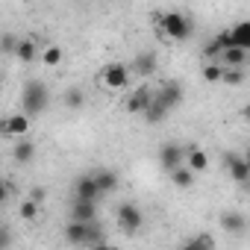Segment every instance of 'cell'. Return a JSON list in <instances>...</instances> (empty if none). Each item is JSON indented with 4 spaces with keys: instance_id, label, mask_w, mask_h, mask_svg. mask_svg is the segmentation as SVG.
Instances as JSON below:
<instances>
[{
    "instance_id": "23",
    "label": "cell",
    "mask_w": 250,
    "mask_h": 250,
    "mask_svg": "<svg viewBox=\"0 0 250 250\" xmlns=\"http://www.w3.org/2000/svg\"><path fill=\"white\" fill-rule=\"evenodd\" d=\"M62 59H65V50H62L59 44H47V47L42 50V62H44L47 68H56V65H62Z\"/></svg>"
},
{
    "instance_id": "6",
    "label": "cell",
    "mask_w": 250,
    "mask_h": 250,
    "mask_svg": "<svg viewBox=\"0 0 250 250\" xmlns=\"http://www.w3.org/2000/svg\"><path fill=\"white\" fill-rule=\"evenodd\" d=\"M27 133H30V115L27 112H15V115L3 118V136H9V139H27Z\"/></svg>"
},
{
    "instance_id": "14",
    "label": "cell",
    "mask_w": 250,
    "mask_h": 250,
    "mask_svg": "<svg viewBox=\"0 0 250 250\" xmlns=\"http://www.w3.org/2000/svg\"><path fill=\"white\" fill-rule=\"evenodd\" d=\"M88 235H91V221H68L65 241H71V244H88Z\"/></svg>"
},
{
    "instance_id": "10",
    "label": "cell",
    "mask_w": 250,
    "mask_h": 250,
    "mask_svg": "<svg viewBox=\"0 0 250 250\" xmlns=\"http://www.w3.org/2000/svg\"><path fill=\"white\" fill-rule=\"evenodd\" d=\"M156 68H159V62H156V53H153V50H142V53H136V59H133V71H136L142 80L153 77Z\"/></svg>"
},
{
    "instance_id": "11",
    "label": "cell",
    "mask_w": 250,
    "mask_h": 250,
    "mask_svg": "<svg viewBox=\"0 0 250 250\" xmlns=\"http://www.w3.org/2000/svg\"><path fill=\"white\" fill-rule=\"evenodd\" d=\"M156 97H159V100H162V103H165V106H168L171 112H174V109H177V106L183 103L186 91H183V85H180L177 80H168V83H165V85L159 88V94H156Z\"/></svg>"
},
{
    "instance_id": "3",
    "label": "cell",
    "mask_w": 250,
    "mask_h": 250,
    "mask_svg": "<svg viewBox=\"0 0 250 250\" xmlns=\"http://www.w3.org/2000/svg\"><path fill=\"white\" fill-rule=\"evenodd\" d=\"M100 85L106 91H127L130 88V68L124 62H109L100 71Z\"/></svg>"
},
{
    "instance_id": "32",
    "label": "cell",
    "mask_w": 250,
    "mask_h": 250,
    "mask_svg": "<svg viewBox=\"0 0 250 250\" xmlns=\"http://www.w3.org/2000/svg\"><path fill=\"white\" fill-rule=\"evenodd\" d=\"M244 159H247V162H250V147H247V150H244Z\"/></svg>"
},
{
    "instance_id": "19",
    "label": "cell",
    "mask_w": 250,
    "mask_h": 250,
    "mask_svg": "<svg viewBox=\"0 0 250 250\" xmlns=\"http://www.w3.org/2000/svg\"><path fill=\"white\" fill-rule=\"evenodd\" d=\"M12 156H15V162H18V165H27V162H33V156H36V145H33L30 139H18V145H15V150H12Z\"/></svg>"
},
{
    "instance_id": "5",
    "label": "cell",
    "mask_w": 250,
    "mask_h": 250,
    "mask_svg": "<svg viewBox=\"0 0 250 250\" xmlns=\"http://www.w3.org/2000/svg\"><path fill=\"white\" fill-rule=\"evenodd\" d=\"M153 97H156V94H153L147 85H139L136 91H130L127 103H124V112H127V115H145V112L150 109Z\"/></svg>"
},
{
    "instance_id": "24",
    "label": "cell",
    "mask_w": 250,
    "mask_h": 250,
    "mask_svg": "<svg viewBox=\"0 0 250 250\" xmlns=\"http://www.w3.org/2000/svg\"><path fill=\"white\" fill-rule=\"evenodd\" d=\"M200 77H203L209 85L221 83V77H224V62H206V65L200 68Z\"/></svg>"
},
{
    "instance_id": "7",
    "label": "cell",
    "mask_w": 250,
    "mask_h": 250,
    "mask_svg": "<svg viewBox=\"0 0 250 250\" xmlns=\"http://www.w3.org/2000/svg\"><path fill=\"white\" fill-rule=\"evenodd\" d=\"M224 165L229 171V177L238 183V186H247L250 183V162L244 156H235V153H224Z\"/></svg>"
},
{
    "instance_id": "31",
    "label": "cell",
    "mask_w": 250,
    "mask_h": 250,
    "mask_svg": "<svg viewBox=\"0 0 250 250\" xmlns=\"http://www.w3.org/2000/svg\"><path fill=\"white\" fill-rule=\"evenodd\" d=\"M241 115H244V121H250V103H247V106L241 109Z\"/></svg>"
},
{
    "instance_id": "9",
    "label": "cell",
    "mask_w": 250,
    "mask_h": 250,
    "mask_svg": "<svg viewBox=\"0 0 250 250\" xmlns=\"http://www.w3.org/2000/svg\"><path fill=\"white\" fill-rule=\"evenodd\" d=\"M74 197H83V200H100L103 197V188L97 186L94 174H80L77 183H74Z\"/></svg>"
},
{
    "instance_id": "4",
    "label": "cell",
    "mask_w": 250,
    "mask_h": 250,
    "mask_svg": "<svg viewBox=\"0 0 250 250\" xmlns=\"http://www.w3.org/2000/svg\"><path fill=\"white\" fill-rule=\"evenodd\" d=\"M118 227L124 232H139L145 227V215L136 203H121L118 206Z\"/></svg>"
},
{
    "instance_id": "29",
    "label": "cell",
    "mask_w": 250,
    "mask_h": 250,
    "mask_svg": "<svg viewBox=\"0 0 250 250\" xmlns=\"http://www.w3.org/2000/svg\"><path fill=\"white\" fill-rule=\"evenodd\" d=\"M15 47H18V39H15V36H12V33H6V36H3V50H6V53H12V56H15Z\"/></svg>"
},
{
    "instance_id": "30",
    "label": "cell",
    "mask_w": 250,
    "mask_h": 250,
    "mask_svg": "<svg viewBox=\"0 0 250 250\" xmlns=\"http://www.w3.org/2000/svg\"><path fill=\"white\" fill-rule=\"evenodd\" d=\"M30 197H33V200H39V203H42V200H44V197H47V188H42V186H36V188H33V191H30Z\"/></svg>"
},
{
    "instance_id": "12",
    "label": "cell",
    "mask_w": 250,
    "mask_h": 250,
    "mask_svg": "<svg viewBox=\"0 0 250 250\" xmlns=\"http://www.w3.org/2000/svg\"><path fill=\"white\" fill-rule=\"evenodd\" d=\"M218 227H221L224 232H229V235H238V232H244V227H247V218H244L241 212H235V209H227V212H221V218H218Z\"/></svg>"
},
{
    "instance_id": "1",
    "label": "cell",
    "mask_w": 250,
    "mask_h": 250,
    "mask_svg": "<svg viewBox=\"0 0 250 250\" xmlns=\"http://www.w3.org/2000/svg\"><path fill=\"white\" fill-rule=\"evenodd\" d=\"M156 27L168 42H183L191 36V21L183 12H156Z\"/></svg>"
},
{
    "instance_id": "27",
    "label": "cell",
    "mask_w": 250,
    "mask_h": 250,
    "mask_svg": "<svg viewBox=\"0 0 250 250\" xmlns=\"http://www.w3.org/2000/svg\"><path fill=\"white\" fill-rule=\"evenodd\" d=\"M221 83H224V85H238V83H244V71H241V68H232V65H224Z\"/></svg>"
},
{
    "instance_id": "16",
    "label": "cell",
    "mask_w": 250,
    "mask_h": 250,
    "mask_svg": "<svg viewBox=\"0 0 250 250\" xmlns=\"http://www.w3.org/2000/svg\"><path fill=\"white\" fill-rule=\"evenodd\" d=\"M39 56V47H36V39H18V47H15V59H21L24 65L36 62Z\"/></svg>"
},
{
    "instance_id": "13",
    "label": "cell",
    "mask_w": 250,
    "mask_h": 250,
    "mask_svg": "<svg viewBox=\"0 0 250 250\" xmlns=\"http://www.w3.org/2000/svg\"><path fill=\"white\" fill-rule=\"evenodd\" d=\"M71 221H97V200L74 197V203H71Z\"/></svg>"
},
{
    "instance_id": "18",
    "label": "cell",
    "mask_w": 250,
    "mask_h": 250,
    "mask_svg": "<svg viewBox=\"0 0 250 250\" xmlns=\"http://www.w3.org/2000/svg\"><path fill=\"white\" fill-rule=\"evenodd\" d=\"M91 174H94L97 186L103 188V194H109V191H115V188H118V174H115L112 168H94Z\"/></svg>"
},
{
    "instance_id": "8",
    "label": "cell",
    "mask_w": 250,
    "mask_h": 250,
    "mask_svg": "<svg viewBox=\"0 0 250 250\" xmlns=\"http://www.w3.org/2000/svg\"><path fill=\"white\" fill-rule=\"evenodd\" d=\"M186 162V147H180V145H174V142H168V145H162L159 147V165L171 174L174 168H180Z\"/></svg>"
},
{
    "instance_id": "26",
    "label": "cell",
    "mask_w": 250,
    "mask_h": 250,
    "mask_svg": "<svg viewBox=\"0 0 250 250\" xmlns=\"http://www.w3.org/2000/svg\"><path fill=\"white\" fill-rule=\"evenodd\" d=\"M65 106H68V109H83V106H85V94H83V88L71 85V88L65 91Z\"/></svg>"
},
{
    "instance_id": "22",
    "label": "cell",
    "mask_w": 250,
    "mask_h": 250,
    "mask_svg": "<svg viewBox=\"0 0 250 250\" xmlns=\"http://www.w3.org/2000/svg\"><path fill=\"white\" fill-rule=\"evenodd\" d=\"M168 115H171V109H168V106H165V103H162L159 97H153L150 109L145 112V121H147V124H162V121H165Z\"/></svg>"
},
{
    "instance_id": "15",
    "label": "cell",
    "mask_w": 250,
    "mask_h": 250,
    "mask_svg": "<svg viewBox=\"0 0 250 250\" xmlns=\"http://www.w3.org/2000/svg\"><path fill=\"white\" fill-rule=\"evenodd\" d=\"M186 165H188L194 174H203V171L209 168V153H206L203 147H197V145H188V147H186Z\"/></svg>"
},
{
    "instance_id": "21",
    "label": "cell",
    "mask_w": 250,
    "mask_h": 250,
    "mask_svg": "<svg viewBox=\"0 0 250 250\" xmlns=\"http://www.w3.org/2000/svg\"><path fill=\"white\" fill-rule=\"evenodd\" d=\"M229 36H232V44L250 50V21H238L235 27H229Z\"/></svg>"
},
{
    "instance_id": "17",
    "label": "cell",
    "mask_w": 250,
    "mask_h": 250,
    "mask_svg": "<svg viewBox=\"0 0 250 250\" xmlns=\"http://www.w3.org/2000/svg\"><path fill=\"white\" fill-rule=\"evenodd\" d=\"M247 53L250 50H244V47H238V44H232V47H227V50H221V62L224 65H232V68H241L244 62H247Z\"/></svg>"
},
{
    "instance_id": "2",
    "label": "cell",
    "mask_w": 250,
    "mask_h": 250,
    "mask_svg": "<svg viewBox=\"0 0 250 250\" xmlns=\"http://www.w3.org/2000/svg\"><path fill=\"white\" fill-rule=\"evenodd\" d=\"M47 103H50V94H47V88L42 85V83H27L24 85V91H21V109L33 118V115H42L44 109H47Z\"/></svg>"
},
{
    "instance_id": "25",
    "label": "cell",
    "mask_w": 250,
    "mask_h": 250,
    "mask_svg": "<svg viewBox=\"0 0 250 250\" xmlns=\"http://www.w3.org/2000/svg\"><path fill=\"white\" fill-rule=\"evenodd\" d=\"M39 209H42V203H39V200H33V197H27V200H21L18 215H21L24 221H36V218H39Z\"/></svg>"
},
{
    "instance_id": "28",
    "label": "cell",
    "mask_w": 250,
    "mask_h": 250,
    "mask_svg": "<svg viewBox=\"0 0 250 250\" xmlns=\"http://www.w3.org/2000/svg\"><path fill=\"white\" fill-rule=\"evenodd\" d=\"M186 247H188V250H194V247H206V250H212V247H215V238H212V235H197V238H188Z\"/></svg>"
},
{
    "instance_id": "20",
    "label": "cell",
    "mask_w": 250,
    "mask_h": 250,
    "mask_svg": "<svg viewBox=\"0 0 250 250\" xmlns=\"http://www.w3.org/2000/svg\"><path fill=\"white\" fill-rule=\"evenodd\" d=\"M171 183H174L177 188H191V186H194V171L183 162L180 168H174V171H171Z\"/></svg>"
}]
</instances>
